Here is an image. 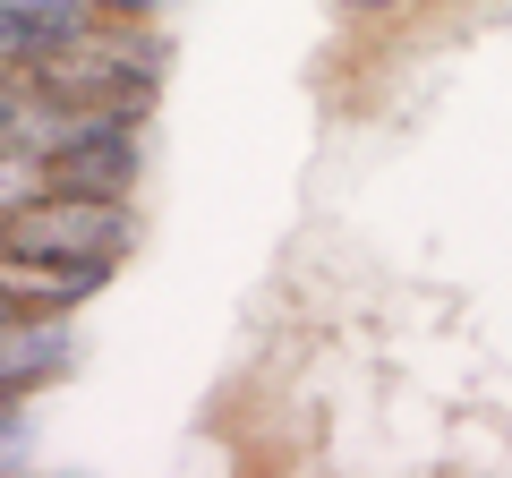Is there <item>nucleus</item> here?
<instances>
[{
    "mask_svg": "<svg viewBox=\"0 0 512 478\" xmlns=\"http://www.w3.org/2000/svg\"><path fill=\"white\" fill-rule=\"evenodd\" d=\"M163 86V43L154 35H60L35 60V94L52 103H146Z\"/></svg>",
    "mask_w": 512,
    "mask_h": 478,
    "instance_id": "1",
    "label": "nucleus"
},
{
    "mask_svg": "<svg viewBox=\"0 0 512 478\" xmlns=\"http://www.w3.org/2000/svg\"><path fill=\"white\" fill-rule=\"evenodd\" d=\"M128 205L94 197V188H52L43 180L26 205L0 214V248H35V257H120Z\"/></svg>",
    "mask_w": 512,
    "mask_h": 478,
    "instance_id": "2",
    "label": "nucleus"
},
{
    "mask_svg": "<svg viewBox=\"0 0 512 478\" xmlns=\"http://www.w3.org/2000/svg\"><path fill=\"white\" fill-rule=\"evenodd\" d=\"M43 180L52 188H94V197H128L137 188V103L94 120L86 137H69L60 154H43Z\"/></svg>",
    "mask_w": 512,
    "mask_h": 478,
    "instance_id": "3",
    "label": "nucleus"
},
{
    "mask_svg": "<svg viewBox=\"0 0 512 478\" xmlns=\"http://www.w3.org/2000/svg\"><path fill=\"white\" fill-rule=\"evenodd\" d=\"M111 257H35V248H0V299L9 308H69V299L103 291Z\"/></svg>",
    "mask_w": 512,
    "mask_h": 478,
    "instance_id": "4",
    "label": "nucleus"
},
{
    "mask_svg": "<svg viewBox=\"0 0 512 478\" xmlns=\"http://www.w3.org/2000/svg\"><path fill=\"white\" fill-rule=\"evenodd\" d=\"M43 188V154H18V146H0V214L9 205H26Z\"/></svg>",
    "mask_w": 512,
    "mask_h": 478,
    "instance_id": "5",
    "label": "nucleus"
},
{
    "mask_svg": "<svg viewBox=\"0 0 512 478\" xmlns=\"http://www.w3.org/2000/svg\"><path fill=\"white\" fill-rule=\"evenodd\" d=\"M0 18H52V26H86L94 18V0H0Z\"/></svg>",
    "mask_w": 512,
    "mask_h": 478,
    "instance_id": "6",
    "label": "nucleus"
},
{
    "mask_svg": "<svg viewBox=\"0 0 512 478\" xmlns=\"http://www.w3.org/2000/svg\"><path fill=\"white\" fill-rule=\"evenodd\" d=\"M18 461H26V419L0 410V470H18Z\"/></svg>",
    "mask_w": 512,
    "mask_h": 478,
    "instance_id": "7",
    "label": "nucleus"
},
{
    "mask_svg": "<svg viewBox=\"0 0 512 478\" xmlns=\"http://www.w3.org/2000/svg\"><path fill=\"white\" fill-rule=\"evenodd\" d=\"M18 120H26V94H0V146H18Z\"/></svg>",
    "mask_w": 512,
    "mask_h": 478,
    "instance_id": "8",
    "label": "nucleus"
},
{
    "mask_svg": "<svg viewBox=\"0 0 512 478\" xmlns=\"http://www.w3.org/2000/svg\"><path fill=\"white\" fill-rule=\"evenodd\" d=\"M94 9H111V18H146V9H163V0H94Z\"/></svg>",
    "mask_w": 512,
    "mask_h": 478,
    "instance_id": "9",
    "label": "nucleus"
},
{
    "mask_svg": "<svg viewBox=\"0 0 512 478\" xmlns=\"http://www.w3.org/2000/svg\"><path fill=\"white\" fill-rule=\"evenodd\" d=\"M333 9H350V18H376V9H402V0H333Z\"/></svg>",
    "mask_w": 512,
    "mask_h": 478,
    "instance_id": "10",
    "label": "nucleus"
},
{
    "mask_svg": "<svg viewBox=\"0 0 512 478\" xmlns=\"http://www.w3.org/2000/svg\"><path fill=\"white\" fill-rule=\"evenodd\" d=\"M9 393H18V385H9V376H0V402H9Z\"/></svg>",
    "mask_w": 512,
    "mask_h": 478,
    "instance_id": "11",
    "label": "nucleus"
}]
</instances>
